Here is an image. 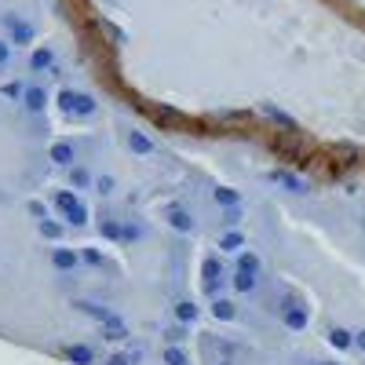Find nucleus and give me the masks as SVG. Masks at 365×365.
<instances>
[{
    "label": "nucleus",
    "mask_w": 365,
    "mask_h": 365,
    "mask_svg": "<svg viewBox=\"0 0 365 365\" xmlns=\"http://www.w3.org/2000/svg\"><path fill=\"white\" fill-rule=\"evenodd\" d=\"M4 26H8V30H11V37H15V44H30L33 41V26L30 22H22V19H4Z\"/></svg>",
    "instance_id": "nucleus-1"
},
{
    "label": "nucleus",
    "mask_w": 365,
    "mask_h": 365,
    "mask_svg": "<svg viewBox=\"0 0 365 365\" xmlns=\"http://www.w3.org/2000/svg\"><path fill=\"white\" fill-rule=\"evenodd\" d=\"M62 102H66V110H77V113H91V99L81 95V91H62Z\"/></svg>",
    "instance_id": "nucleus-2"
},
{
    "label": "nucleus",
    "mask_w": 365,
    "mask_h": 365,
    "mask_svg": "<svg viewBox=\"0 0 365 365\" xmlns=\"http://www.w3.org/2000/svg\"><path fill=\"white\" fill-rule=\"evenodd\" d=\"M51 59H55V55H51L48 48H37L30 62H33V70H44V66H51Z\"/></svg>",
    "instance_id": "nucleus-3"
},
{
    "label": "nucleus",
    "mask_w": 365,
    "mask_h": 365,
    "mask_svg": "<svg viewBox=\"0 0 365 365\" xmlns=\"http://www.w3.org/2000/svg\"><path fill=\"white\" fill-rule=\"evenodd\" d=\"M26 99H30V110H41L44 106V91L41 88H30V91H26Z\"/></svg>",
    "instance_id": "nucleus-4"
},
{
    "label": "nucleus",
    "mask_w": 365,
    "mask_h": 365,
    "mask_svg": "<svg viewBox=\"0 0 365 365\" xmlns=\"http://www.w3.org/2000/svg\"><path fill=\"white\" fill-rule=\"evenodd\" d=\"M51 158H55V161H70L73 150L66 147V142H59V147H51Z\"/></svg>",
    "instance_id": "nucleus-5"
},
{
    "label": "nucleus",
    "mask_w": 365,
    "mask_h": 365,
    "mask_svg": "<svg viewBox=\"0 0 365 365\" xmlns=\"http://www.w3.org/2000/svg\"><path fill=\"white\" fill-rule=\"evenodd\" d=\"M55 263H59V267H73V256H70V252H59Z\"/></svg>",
    "instance_id": "nucleus-6"
},
{
    "label": "nucleus",
    "mask_w": 365,
    "mask_h": 365,
    "mask_svg": "<svg viewBox=\"0 0 365 365\" xmlns=\"http://www.w3.org/2000/svg\"><path fill=\"white\" fill-rule=\"evenodd\" d=\"M8 55H11V51H8V44L0 41V62H8Z\"/></svg>",
    "instance_id": "nucleus-7"
}]
</instances>
